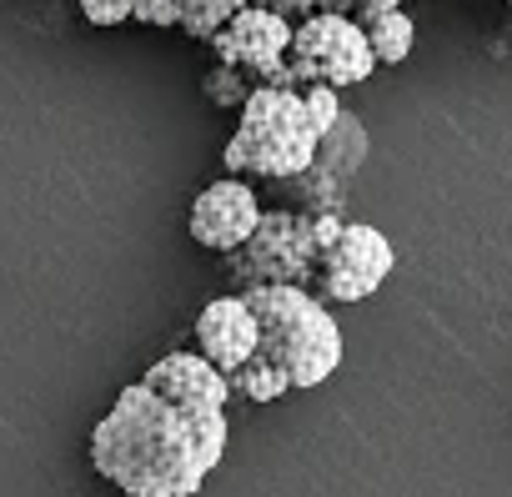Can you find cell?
Wrapping results in <instances>:
<instances>
[{"mask_svg": "<svg viewBox=\"0 0 512 497\" xmlns=\"http://www.w3.org/2000/svg\"><path fill=\"white\" fill-rule=\"evenodd\" d=\"M226 437V412L176 407L131 382L91 432V467L126 497H196L221 467Z\"/></svg>", "mask_w": 512, "mask_h": 497, "instance_id": "obj_1", "label": "cell"}, {"mask_svg": "<svg viewBox=\"0 0 512 497\" xmlns=\"http://www.w3.org/2000/svg\"><path fill=\"white\" fill-rule=\"evenodd\" d=\"M241 297L251 302L256 327H262L256 357H267L292 382V392L322 387L342 367V327L322 297H312L307 287H251Z\"/></svg>", "mask_w": 512, "mask_h": 497, "instance_id": "obj_2", "label": "cell"}, {"mask_svg": "<svg viewBox=\"0 0 512 497\" xmlns=\"http://www.w3.org/2000/svg\"><path fill=\"white\" fill-rule=\"evenodd\" d=\"M322 136L302 106V91H251L241 106V126L226 141L231 176L262 181H297L317 166Z\"/></svg>", "mask_w": 512, "mask_h": 497, "instance_id": "obj_3", "label": "cell"}, {"mask_svg": "<svg viewBox=\"0 0 512 497\" xmlns=\"http://www.w3.org/2000/svg\"><path fill=\"white\" fill-rule=\"evenodd\" d=\"M317 216H297V211H267L256 236L236 252L241 267V292L251 287H307L317 272Z\"/></svg>", "mask_w": 512, "mask_h": 497, "instance_id": "obj_4", "label": "cell"}, {"mask_svg": "<svg viewBox=\"0 0 512 497\" xmlns=\"http://www.w3.org/2000/svg\"><path fill=\"white\" fill-rule=\"evenodd\" d=\"M287 61H292L302 91L307 86H332V91L362 86L377 71L367 31L357 21H347V16H312V21H302L297 36H292V56Z\"/></svg>", "mask_w": 512, "mask_h": 497, "instance_id": "obj_5", "label": "cell"}, {"mask_svg": "<svg viewBox=\"0 0 512 497\" xmlns=\"http://www.w3.org/2000/svg\"><path fill=\"white\" fill-rule=\"evenodd\" d=\"M397 272V246L377 231V226H362V221H347L332 246L317 257V297L322 302H367L382 292V282Z\"/></svg>", "mask_w": 512, "mask_h": 497, "instance_id": "obj_6", "label": "cell"}, {"mask_svg": "<svg viewBox=\"0 0 512 497\" xmlns=\"http://www.w3.org/2000/svg\"><path fill=\"white\" fill-rule=\"evenodd\" d=\"M262 216H267L262 201H256V191L241 176H221V181L196 191V201L186 211V231H191L196 246H206V252L231 257V252H241V246L256 236Z\"/></svg>", "mask_w": 512, "mask_h": 497, "instance_id": "obj_7", "label": "cell"}, {"mask_svg": "<svg viewBox=\"0 0 512 497\" xmlns=\"http://www.w3.org/2000/svg\"><path fill=\"white\" fill-rule=\"evenodd\" d=\"M292 36H297L292 21L272 16L267 6H251V11H241V16L211 41V51H216L221 66L241 71L251 86H262L272 71L287 66V56H292Z\"/></svg>", "mask_w": 512, "mask_h": 497, "instance_id": "obj_8", "label": "cell"}, {"mask_svg": "<svg viewBox=\"0 0 512 497\" xmlns=\"http://www.w3.org/2000/svg\"><path fill=\"white\" fill-rule=\"evenodd\" d=\"M191 332H196V347L191 352H201L226 382H231V372H241L256 352H262V327H256V312H251V302L241 292L211 297L196 312V327Z\"/></svg>", "mask_w": 512, "mask_h": 497, "instance_id": "obj_9", "label": "cell"}, {"mask_svg": "<svg viewBox=\"0 0 512 497\" xmlns=\"http://www.w3.org/2000/svg\"><path fill=\"white\" fill-rule=\"evenodd\" d=\"M156 397L176 402V407H211V412H226L231 407V382L201 357V352H166L146 367L141 377Z\"/></svg>", "mask_w": 512, "mask_h": 497, "instance_id": "obj_10", "label": "cell"}, {"mask_svg": "<svg viewBox=\"0 0 512 497\" xmlns=\"http://www.w3.org/2000/svg\"><path fill=\"white\" fill-rule=\"evenodd\" d=\"M362 161H367V126H362L357 116H342L337 131H332V136L322 141V151H317V171L332 176L337 186H347V176H352Z\"/></svg>", "mask_w": 512, "mask_h": 497, "instance_id": "obj_11", "label": "cell"}, {"mask_svg": "<svg viewBox=\"0 0 512 497\" xmlns=\"http://www.w3.org/2000/svg\"><path fill=\"white\" fill-rule=\"evenodd\" d=\"M362 31H367V46H372L377 66H402L412 56V46H417V26H412L407 11L372 16V21H362Z\"/></svg>", "mask_w": 512, "mask_h": 497, "instance_id": "obj_12", "label": "cell"}, {"mask_svg": "<svg viewBox=\"0 0 512 497\" xmlns=\"http://www.w3.org/2000/svg\"><path fill=\"white\" fill-rule=\"evenodd\" d=\"M256 0H181V31L191 41H216L241 11H251Z\"/></svg>", "mask_w": 512, "mask_h": 497, "instance_id": "obj_13", "label": "cell"}, {"mask_svg": "<svg viewBox=\"0 0 512 497\" xmlns=\"http://www.w3.org/2000/svg\"><path fill=\"white\" fill-rule=\"evenodd\" d=\"M287 392H292V382H287L267 357H251L241 372H231V397H241V402L267 407V402H282Z\"/></svg>", "mask_w": 512, "mask_h": 497, "instance_id": "obj_14", "label": "cell"}, {"mask_svg": "<svg viewBox=\"0 0 512 497\" xmlns=\"http://www.w3.org/2000/svg\"><path fill=\"white\" fill-rule=\"evenodd\" d=\"M201 91H206V101H211V106H221V111H241V106L251 101V91H256V86H251L241 71H231V66H221V61H216V66L206 71Z\"/></svg>", "mask_w": 512, "mask_h": 497, "instance_id": "obj_15", "label": "cell"}, {"mask_svg": "<svg viewBox=\"0 0 512 497\" xmlns=\"http://www.w3.org/2000/svg\"><path fill=\"white\" fill-rule=\"evenodd\" d=\"M302 106H307V116H312V126H317L322 141H327V136L337 131V121L347 116V111H342V96H337L332 86H307V91H302Z\"/></svg>", "mask_w": 512, "mask_h": 497, "instance_id": "obj_16", "label": "cell"}, {"mask_svg": "<svg viewBox=\"0 0 512 497\" xmlns=\"http://www.w3.org/2000/svg\"><path fill=\"white\" fill-rule=\"evenodd\" d=\"M81 16L91 26H121L136 21V0H81Z\"/></svg>", "mask_w": 512, "mask_h": 497, "instance_id": "obj_17", "label": "cell"}, {"mask_svg": "<svg viewBox=\"0 0 512 497\" xmlns=\"http://www.w3.org/2000/svg\"><path fill=\"white\" fill-rule=\"evenodd\" d=\"M387 11H402V0H327V16H347V21H372V16H387Z\"/></svg>", "mask_w": 512, "mask_h": 497, "instance_id": "obj_18", "label": "cell"}, {"mask_svg": "<svg viewBox=\"0 0 512 497\" xmlns=\"http://www.w3.org/2000/svg\"><path fill=\"white\" fill-rule=\"evenodd\" d=\"M256 6H267L272 16H282V21H292V26H302V21H312V16H327V0H256Z\"/></svg>", "mask_w": 512, "mask_h": 497, "instance_id": "obj_19", "label": "cell"}, {"mask_svg": "<svg viewBox=\"0 0 512 497\" xmlns=\"http://www.w3.org/2000/svg\"><path fill=\"white\" fill-rule=\"evenodd\" d=\"M136 21L141 26H156V31L181 26V0H136Z\"/></svg>", "mask_w": 512, "mask_h": 497, "instance_id": "obj_20", "label": "cell"}, {"mask_svg": "<svg viewBox=\"0 0 512 497\" xmlns=\"http://www.w3.org/2000/svg\"><path fill=\"white\" fill-rule=\"evenodd\" d=\"M507 6H512V0H507Z\"/></svg>", "mask_w": 512, "mask_h": 497, "instance_id": "obj_21", "label": "cell"}]
</instances>
